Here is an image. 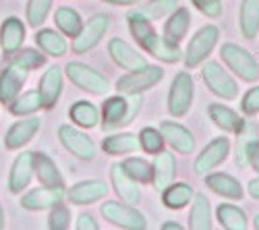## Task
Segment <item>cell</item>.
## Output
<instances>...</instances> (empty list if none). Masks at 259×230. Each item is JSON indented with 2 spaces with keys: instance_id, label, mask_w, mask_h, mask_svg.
<instances>
[{
  "instance_id": "6da1fadb",
  "label": "cell",
  "mask_w": 259,
  "mask_h": 230,
  "mask_svg": "<svg viewBox=\"0 0 259 230\" xmlns=\"http://www.w3.org/2000/svg\"><path fill=\"white\" fill-rule=\"evenodd\" d=\"M128 19V27H131V33L135 35V39L143 46V50H147L152 56L164 60V62H177L181 60V48L170 39H164L158 35V31L152 27V21L145 19L143 15L135 11H131L126 15Z\"/></svg>"
},
{
  "instance_id": "7a4b0ae2",
  "label": "cell",
  "mask_w": 259,
  "mask_h": 230,
  "mask_svg": "<svg viewBox=\"0 0 259 230\" xmlns=\"http://www.w3.org/2000/svg\"><path fill=\"white\" fill-rule=\"evenodd\" d=\"M220 54H222V60L228 65V69L239 75L243 81H257L259 79L257 60L245 48L236 46V44H224Z\"/></svg>"
},
{
  "instance_id": "3957f363",
  "label": "cell",
  "mask_w": 259,
  "mask_h": 230,
  "mask_svg": "<svg viewBox=\"0 0 259 230\" xmlns=\"http://www.w3.org/2000/svg\"><path fill=\"white\" fill-rule=\"evenodd\" d=\"M218 27L213 25H205L201 27L195 35L191 37L189 46H187V52H185V65L189 69L193 67H199L201 62L209 56V52L213 50V46L218 44Z\"/></svg>"
},
{
  "instance_id": "277c9868",
  "label": "cell",
  "mask_w": 259,
  "mask_h": 230,
  "mask_svg": "<svg viewBox=\"0 0 259 230\" xmlns=\"http://www.w3.org/2000/svg\"><path fill=\"white\" fill-rule=\"evenodd\" d=\"M193 94H195V83L189 73H179L175 77L168 91V112L172 116H185L191 108Z\"/></svg>"
},
{
  "instance_id": "5b68a950",
  "label": "cell",
  "mask_w": 259,
  "mask_h": 230,
  "mask_svg": "<svg viewBox=\"0 0 259 230\" xmlns=\"http://www.w3.org/2000/svg\"><path fill=\"white\" fill-rule=\"evenodd\" d=\"M64 71H67L69 79L83 91H90L94 96H104L108 89H110L106 77L100 75L96 69L83 65V62H69V65L64 67Z\"/></svg>"
},
{
  "instance_id": "8992f818",
  "label": "cell",
  "mask_w": 259,
  "mask_h": 230,
  "mask_svg": "<svg viewBox=\"0 0 259 230\" xmlns=\"http://www.w3.org/2000/svg\"><path fill=\"white\" fill-rule=\"evenodd\" d=\"M102 216L112 222L114 226L118 228H126V230H143L147 226L145 218L141 212H137L133 205H124V203H118V201H106L102 207H100Z\"/></svg>"
},
{
  "instance_id": "52a82bcc",
  "label": "cell",
  "mask_w": 259,
  "mask_h": 230,
  "mask_svg": "<svg viewBox=\"0 0 259 230\" xmlns=\"http://www.w3.org/2000/svg\"><path fill=\"white\" fill-rule=\"evenodd\" d=\"M164 77V69L160 67H149L145 65L143 69H137V71H131L128 75L120 77L118 83H116V89L120 94H141L149 87H154L156 83H160Z\"/></svg>"
},
{
  "instance_id": "ba28073f",
  "label": "cell",
  "mask_w": 259,
  "mask_h": 230,
  "mask_svg": "<svg viewBox=\"0 0 259 230\" xmlns=\"http://www.w3.org/2000/svg\"><path fill=\"white\" fill-rule=\"evenodd\" d=\"M201 75H203V81L209 87V91L220 96L222 100H234L239 96V87H236L234 79L218 65V62H213V60L205 62L203 69H201Z\"/></svg>"
},
{
  "instance_id": "9c48e42d",
  "label": "cell",
  "mask_w": 259,
  "mask_h": 230,
  "mask_svg": "<svg viewBox=\"0 0 259 230\" xmlns=\"http://www.w3.org/2000/svg\"><path fill=\"white\" fill-rule=\"evenodd\" d=\"M108 25H110V19H108V15L104 13H96L88 23L81 25L79 33L73 37V50L77 54H83V52H88L92 50L98 41L104 37Z\"/></svg>"
},
{
  "instance_id": "30bf717a",
  "label": "cell",
  "mask_w": 259,
  "mask_h": 230,
  "mask_svg": "<svg viewBox=\"0 0 259 230\" xmlns=\"http://www.w3.org/2000/svg\"><path fill=\"white\" fill-rule=\"evenodd\" d=\"M58 139H60V143H62L73 156H77V158H81V160H92V158L96 156V145H94V141H92L88 135H85V133L73 129L71 124H62V127L58 129Z\"/></svg>"
},
{
  "instance_id": "8fae6325",
  "label": "cell",
  "mask_w": 259,
  "mask_h": 230,
  "mask_svg": "<svg viewBox=\"0 0 259 230\" xmlns=\"http://www.w3.org/2000/svg\"><path fill=\"white\" fill-rule=\"evenodd\" d=\"M228 150H230V143H228L226 137H215L213 141H209L195 160V172L197 174H207L209 170H213L215 166L226 160Z\"/></svg>"
},
{
  "instance_id": "7c38bea8",
  "label": "cell",
  "mask_w": 259,
  "mask_h": 230,
  "mask_svg": "<svg viewBox=\"0 0 259 230\" xmlns=\"http://www.w3.org/2000/svg\"><path fill=\"white\" fill-rule=\"evenodd\" d=\"M64 199V187H39V189H33L29 193H25L21 197V205L25 210H48V207H54L56 203H62Z\"/></svg>"
},
{
  "instance_id": "4fadbf2b",
  "label": "cell",
  "mask_w": 259,
  "mask_h": 230,
  "mask_svg": "<svg viewBox=\"0 0 259 230\" xmlns=\"http://www.w3.org/2000/svg\"><path fill=\"white\" fill-rule=\"evenodd\" d=\"M27 73H29L27 69L15 65V62H11V65L0 73V102L11 104L21 94L23 83L27 79Z\"/></svg>"
},
{
  "instance_id": "5bb4252c",
  "label": "cell",
  "mask_w": 259,
  "mask_h": 230,
  "mask_svg": "<svg viewBox=\"0 0 259 230\" xmlns=\"http://www.w3.org/2000/svg\"><path fill=\"white\" fill-rule=\"evenodd\" d=\"M110 178H112V185H114V191L118 193V197H122L124 203H128V205L139 203V199H141L139 182L122 168V164H114L110 168Z\"/></svg>"
},
{
  "instance_id": "9a60e30c",
  "label": "cell",
  "mask_w": 259,
  "mask_h": 230,
  "mask_svg": "<svg viewBox=\"0 0 259 230\" xmlns=\"http://www.w3.org/2000/svg\"><path fill=\"white\" fill-rule=\"evenodd\" d=\"M108 52H110V56H112V60L116 62V65L126 69V71H137V69H143L147 65V60L133 46H128L126 41H122L120 37L110 39Z\"/></svg>"
},
{
  "instance_id": "2e32d148",
  "label": "cell",
  "mask_w": 259,
  "mask_h": 230,
  "mask_svg": "<svg viewBox=\"0 0 259 230\" xmlns=\"http://www.w3.org/2000/svg\"><path fill=\"white\" fill-rule=\"evenodd\" d=\"M160 133H162L164 141H168L179 154H191L193 150H195V137H193L191 131H187L179 122L164 120L160 124Z\"/></svg>"
},
{
  "instance_id": "e0dca14e",
  "label": "cell",
  "mask_w": 259,
  "mask_h": 230,
  "mask_svg": "<svg viewBox=\"0 0 259 230\" xmlns=\"http://www.w3.org/2000/svg\"><path fill=\"white\" fill-rule=\"evenodd\" d=\"M31 176H33V152H23L13 162V168L9 174V189L13 193H21L29 185Z\"/></svg>"
},
{
  "instance_id": "ac0fdd59",
  "label": "cell",
  "mask_w": 259,
  "mask_h": 230,
  "mask_svg": "<svg viewBox=\"0 0 259 230\" xmlns=\"http://www.w3.org/2000/svg\"><path fill=\"white\" fill-rule=\"evenodd\" d=\"M177 176V160L170 152H158L152 164V182L156 191H164Z\"/></svg>"
},
{
  "instance_id": "d6986e66",
  "label": "cell",
  "mask_w": 259,
  "mask_h": 230,
  "mask_svg": "<svg viewBox=\"0 0 259 230\" xmlns=\"http://www.w3.org/2000/svg\"><path fill=\"white\" fill-rule=\"evenodd\" d=\"M37 94L41 98V106L52 108L56 100L62 94V71L58 67H50L39 79V85H37Z\"/></svg>"
},
{
  "instance_id": "ffe728a7",
  "label": "cell",
  "mask_w": 259,
  "mask_h": 230,
  "mask_svg": "<svg viewBox=\"0 0 259 230\" xmlns=\"http://www.w3.org/2000/svg\"><path fill=\"white\" fill-rule=\"evenodd\" d=\"M39 124H41V120L35 118V116H31V118H23V120L15 122L13 127L7 131V139H5L7 148H9V150L23 148L25 143H29V141L35 137V133L39 131Z\"/></svg>"
},
{
  "instance_id": "44dd1931",
  "label": "cell",
  "mask_w": 259,
  "mask_h": 230,
  "mask_svg": "<svg viewBox=\"0 0 259 230\" xmlns=\"http://www.w3.org/2000/svg\"><path fill=\"white\" fill-rule=\"evenodd\" d=\"M108 191L106 182L102 180H83V182H77L73 189H69V199L71 203L75 205H88V203H94L98 199H102Z\"/></svg>"
},
{
  "instance_id": "7402d4cb",
  "label": "cell",
  "mask_w": 259,
  "mask_h": 230,
  "mask_svg": "<svg viewBox=\"0 0 259 230\" xmlns=\"http://www.w3.org/2000/svg\"><path fill=\"white\" fill-rule=\"evenodd\" d=\"M25 39V27L21 23V19L17 17H9L5 19L3 27H0V46L7 54H15L21 44Z\"/></svg>"
},
{
  "instance_id": "603a6c76",
  "label": "cell",
  "mask_w": 259,
  "mask_h": 230,
  "mask_svg": "<svg viewBox=\"0 0 259 230\" xmlns=\"http://www.w3.org/2000/svg\"><path fill=\"white\" fill-rule=\"evenodd\" d=\"M33 172L37 180L46 187H64V178L58 170V166L41 152H33Z\"/></svg>"
},
{
  "instance_id": "cb8c5ba5",
  "label": "cell",
  "mask_w": 259,
  "mask_h": 230,
  "mask_svg": "<svg viewBox=\"0 0 259 230\" xmlns=\"http://www.w3.org/2000/svg\"><path fill=\"white\" fill-rule=\"evenodd\" d=\"M128 114V100H124L122 96H112L104 102V120L102 127L104 131H110L118 124H124Z\"/></svg>"
},
{
  "instance_id": "d4e9b609",
  "label": "cell",
  "mask_w": 259,
  "mask_h": 230,
  "mask_svg": "<svg viewBox=\"0 0 259 230\" xmlns=\"http://www.w3.org/2000/svg\"><path fill=\"white\" fill-rule=\"evenodd\" d=\"M207 187L213 191V193H218L222 197H228V199H241L243 197V187L241 182L232 178L230 174H224V172H215V174H209L205 178Z\"/></svg>"
},
{
  "instance_id": "484cf974",
  "label": "cell",
  "mask_w": 259,
  "mask_h": 230,
  "mask_svg": "<svg viewBox=\"0 0 259 230\" xmlns=\"http://www.w3.org/2000/svg\"><path fill=\"white\" fill-rule=\"evenodd\" d=\"M207 112H209V118L218 124L220 129L230 131V133H239L245 124V120L239 114L234 110H230L228 106H222V104H211Z\"/></svg>"
},
{
  "instance_id": "4316f807",
  "label": "cell",
  "mask_w": 259,
  "mask_h": 230,
  "mask_svg": "<svg viewBox=\"0 0 259 230\" xmlns=\"http://www.w3.org/2000/svg\"><path fill=\"white\" fill-rule=\"evenodd\" d=\"M211 226V210H209V199L203 193H197L193 197L191 214H189V228L193 230H207Z\"/></svg>"
},
{
  "instance_id": "83f0119b",
  "label": "cell",
  "mask_w": 259,
  "mask_h": 230,
  "mask_svg": "<svg viewBox=\"0 0 259 230\" xmlns=\"http://www.w3.org/2000/svg\"><path fill=\"white\" fill-rule=\"evenodd\" d=\"M102 150L110 156H118V154H131L139 150V137L133 133H118V135H110L106 137L102 143Z\"/></svg>"
},
{
  "instance_id": "f1b7e54d",
  "label": "cell",
  "mask_w": 259,
  "mask_h": 230,
  "mask_svg": "<svg viewBox=\"0 0 259 230\" xmlns=\"http://www.w3.org/2000/svg\"><path fill=\"white\" fill-rule=\"evenodd\" d=\"M191 25V13L187 9H175L170 15V19L166 21V27H164V33H166V39L170 41H181L187 33Z\"/></svg>"
},
{
  "instance_id": "f546056e",
  "label": "cell",
  "mask_w": 259,
  "mask_h": 230,
  "mask_svg": "<svg viewBox=\"0 0 259 230\" xmlns=\"http://www.w3.org/2000/svg\"><path fill=\"white\" fill-rule=\"evenodd\" d=\"M162 193H164L162 195L164 205L168 207V210H181V207H185L193 199V189L187 182H177V185L170 182Z\"/></svg>"
},
{
  "instance_id": "4dcf8cb0",
  "label": "cell",
  "mask_w": 259,
  "mask_h": 230,
  "mask_svg": "<svg viewBox=\"0 0 259 230\" xmlns=\"http://www.w3.org/2000/svg\"><path fill=\"white\" fill-rule=\"evenodd\" d=\"M241 31L247 39H253L257 35V31H259V0H243Z\"/></svg>"
},
{
  "instance_id": "1f68e13d",
  "label": "cell",
  "mask_w": 259,
  "mask_h": 230,
  "mask_svg": "<svg viewBox=\"0 0 259 230\" xmlns=\"http://www.w3.org/2000/svg\"><path fill=\"white\" fill-rule=\"evenodd\" d=\"M69 114H71V120H73L75 124H79V127H83V129L96 127L98 120H100L98 108L94 106L92 102H85V100L73 104L71 110H69Z\"/></svg>"
},
{
  "instance_id": "d6a6232c",
  "label": "cell",
  "mask_w": 259,
  "mask_h": 230,
  "mask_svg": "<svg viewBox=\"0 0 259 230\" xmlns=\"http://www.w3.org/2000/svg\"><path fill=\"white\" fill-rule=\"evenodd\" d=\"M257 133H259V129H257L255 122H245L243 129L236 133L239 139H236V156H234V160H236V164H239L241 168H245V166L249 164L247 162V152L251 148V143L257 141Z\"/></svg>"
},
{
  "instance_id": "836d02e7",
  "label": "cell",
  "mask_w": 259,
  "mask_h": 230,
  "mask_svg": "<svg viewBox=\"0 0 259 230\" xmlns=\"http://www.w3.org/2000/svg\"><path fill=\"white\" fill-rule=\"evenodd\" d=\"M35 41H37V46L50 56H62L67 52V41H64V37L52 29H39L35 33Z\"/></svg>"
},
{
  "instance_id": "e575fe53",
  "label": "cell",
  "mask_w": 259,
  "mask_h": 230,
  "mask_svg": "<svg viewBox=\"0 0 259 230\" xmlns=\"http://www.w3.org/2000/svg\"><path fill=\"white\" fill-rule=\"evenodd\" d=\"M11 112L15 116H27V114H33L39 110L41 106V98L37 94V89H29L25 94H19L11 104Z\"/></svg>"
},
{
  "instance_id": "d590c367",
  "label": "cell",
  "mask_w": 259,
  "mask_h": 230,
  "mask_svg": "<svg viewBox=\"0 0 259 230\" xmlns=\"http://www.w3.org/2000/svg\"><path fill=\"white\" fill-rule=\"evenodd\" d=\"M218 220L220 226H224L226 230H245L247 228V216L241 207L224 203L218 207Z\"/></svg>"
},
{
  "instance_id": "8d00e7d4",
  "label": "cell",
  "mask_w": 259,
  "mask_h": 230,
  "mask_svg": "<svg viewBox=\"0 0 259 230\" xmlns=\"http://www.w3.org/2000/svg\"><path fill=\"white\" fill-rule=\"evenodd\" d=\"M54 21H56L58 29H60L62 33H67L69 37H75V35L79 33L81 25H83L79 13L73 11V9H69V7H60V9H56V13H54Z\"/></svg>"
},
{
  "instance_id": "74e56055",
  "label": "cell",
  "mask_w": 259,
  "mask_h": 230,
  "mask_svg": "<svg viewBox=\"0 0 259 230\" xmlns=\"http://www.w3.org/2000/svg\"><path fill=\"white\" fill-rule=\"evenodd\" d=\"M177 5H179L177 0H152V3L139 7L137 13L143 15L145 19H149V21H156V19H160V17L170 15L172 11L177 9Z\"/></svg>"
},
{
  "instance_id": "f35d334b",
  "label": "cell",
  "mask_w": 259,
  "mask_h": 230,
  "mask_svg": "<svg viewBox=\"0 0 259 230\" xmlns=\"http://www.w3.org/2000/svg\"><path fill=\"white\" fill-rule=\"evenodd\" d=\"M122 168L131 174L137 182H147L152 180V164L143 158H128L122 162Z\"/></svg>"
},
{
  "instance_id": "ab89813d",
  "label": "cell",
  "mask_w": 259,
  "mask_h": 230,
  "mask_svg": "<svg viewBox=\"0 0 259 230\" xmlns=\"http://www.w3.org/2000/svg\"><path fill=\"white\" fill-rule=\"evenodd\" d=\"M52 7V0H29L27 3V23L31 27H39L46 21Z\"/></svg>"
},
{
  "instance_id": "60d3db41",
  "label": "cell",
  "mask_w": 259,
  "mask_h": 230,
  "mask_svg": "<svg viewBox=\"0 0 259 230\" xmlns=\"http://www.w3.org/2000/svg\"><path fill=\"white\" fill-rule=\"evenodd\" d=\"M139 145L147 152V154H158L162 152V145H164V137L160 131L152 129V127H145L139 133Z\"/></svg>"
},
{
  "instance_id": "b9f144b4",
  "label": "cell",
  "mask_w": 259,
  "mask_h": 230,
  "mask_svg": "<svg viewBox=\"0 0 259 230\" xmlns=\"http://www.w3.org/2000/svg\"><path fill=\"white\" fill-rule=\"evenodd\" d=\"M13 62H15V65H19V67L27 69V71H31V69H37V67L44 65V56H41L39 52H35V50L27 48V50H21L19 54H15Z\"/></svg>"
},
{
  "instance_id": "7bdbcfd3",
  "label": "cell",
  "mask_w": 259,
  "mask_h": 230,
  "mask_svg": "<svg viewBox=\"0 0 259 230\" xmlns=\"http://www.w3.org/2000/svg\"><path fill=\"white\" fill-rule=\"evenodd\" d=\"M69 220H71L69 207L56 203L54 210H52V214H50V222H48V224H50L52 230H64V228H69V224H71Z\"/></svg>"
},
{
  "instance_id": "ee69618b",
  "label": "cell",
  "mask_w": 259,
  "mask_h": 230,
  "mask_svg": "<svg viewBox=\"0 0 259 230\" xmlns=\"http://www.w3.org/2000/svg\"><path fill=\"white\" fill-rule=\"evenodd\" d=\"M193 5H195L205 17H220L222 15V0H193Z\"/></svg>"
},
{
  "instance_id": "f6af8a7d",
  "label": "cell",
  "mask_w": 259,
  "mask_h": 230,
  "mask_svg": "<svg viewBox=\"0 0 259 230\" xmlns=\"http://www.w3.org/2000/svg\"><path fill=\"white\" fill-rule=\"evenodd\" d=\"M243 110L245 114H257L259 112V87H253L243 98Z\"/></svg>"
},
{
  "instance_id": "bcb514c9",
  "label": "cell",
  "mask_w": 259,
  "mask_h": 230,
  "mask_svg": "<svg viewBox=\"0 0 259 230\" xmlns=\"http://www.w3.org/2000/svg\"><path fill=\"white\" fill-rule=\"evenodd\" d=\"M77 228H79V230H98L100 226H98V222H96L90 214H81V216L77 218Z\"/></svg>"
},
{
  "instance_id": "7dc6e473",
  "label": "cell",
  "mask_w": 259,
  "mask_h": 230,
  "mask_svg": "<svg viewBox=\"0 0 259 230\" xmlns=\"http://www.w3.org/2000/svg\"><path fill=\"white\" fill-rule=\"evenodd\" d=\"M247 162L259 172V141H253V143H251V148H249V152H247Z\"/></svg>"
},
{
  "instance_id": "c3c4849f",
  "label": "cell",
  "mask_w": 259,
  "mask_h": 230,
  "mask_svg": "<svg viewBox=\"0 0 259 230\" xmlns=\"http://www.w3.org/2000/svg\"><path fill=\"white\" fill-rule=\"evenodd\" d=\"M249 195L255 197V199H259V176L249 182Z\"/></svg>"
},
{
  "instance_id": "681fc988",
  "label": "cell",
  "mask_w": 259,
  "mask_h": 230,
  "mask_svg": "<svg viewBox=\"0 0 259 230\" xmlns=\"http://www.w3.org/2000/svg\"><path fill=\"white\" fill-rule=\"evenodd\" d=\"M108 5H139L141 0H104Z\"/></svg>"
},
{
  "instance_id": "f907efd6",
  "label": "cell",
  "mask_w": 259,
  "mask_h": 230,
  "mask_svg": "<svg viewBox=\"0 0 259 230\" xmlns=\"http://www.w3.org/2000/svg\"><path fill=\"white\" fill-rule=\"evenodd\" d=\"M162 228H164V230H181L183 226H181V224H177V222H166Z\"/></svg>"
},
{
  "instance_id": "816d5d0a",
  "label": "cell",
  "mask_w": 259,
  "mask_h": 230,
  "mask_svg": "<svg viewBox=\"0 0 259 230\" xmlns=\"http://www.w3.org/2000/svg\"><path fill=\"white\" fill-rule=\"evenodd\" d=\"M0 228H5V212H3V203H0Z\"/></svg>"
},
{
  "instance_id": "f5cc1de1",
  "label": "cell",
  "mask_w": 259,
  "mask_h": 230,
  "mask_svg": "<svg viewBox=\"0 0 259 230\" xmlns=\"http://www.w3.org/2000/svg\"><path fill=\"white\" fill-rule=\"evenodd\" d=\"M253 226H255V228H257V230H259V216H257V218H255V222H253Z\"/></svg>"
}]
</instances>
